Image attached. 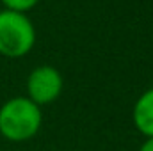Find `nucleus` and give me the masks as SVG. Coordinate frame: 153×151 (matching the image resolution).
I'll use <instances>...</instances> for the list:
<instances>
[{"label":"nucleus","instance_id":"1","mask_svg":"<svg viewBox=\"0 0 153 151\" xmlns=\"http://www.w3.org/2000/svg\"><path fill=\"white\" fill-rule=\"evenodd\" d=\"M41 124V107L27 96L11 98L0 107V135L11 142H25L34 139Z\"/></svg>","mask_w":153,"mask_h":151},{"label":"nucleus","instance_id":"2","mask_svg":"<svg viewBox=\"0 0 153 151\" xmlns=\"http://www.w3.org/2000/svg\"><path fill=\"white\" fill-rule=\"evenodd\" d=\"M36 44V29L27 13L0 11V55L18 59L27 55Z\"/></svg>","mask_w":153,"mask_h":151},{"label":"nucleus","instance_id":"3","mask_svg":"<svg viewBox=\"0 0 153 151\" xmlns=\"http://www.w3.org/2000/svg\"><path fill=\"white\" fill-rule=\"evenodd\" d=\"M64 87L62 75L57 68L43 64L30 71L27 78V98L36 105H48L55 101Z\"/></svg>","mask_w":153,"mask_h":151},{"label":"nucleus","instance_id":"4","mask_svg":"<svg viewBox=\"0 0 153 151\" xmlns=\"http://www.w3.org/2000/svg\"><path fill=\"white\" fill-rule=\"evenodd\" d=\"M134 124L135 128L144 135V137H153V87L144 91L132 110Z\"/></svg>","mask_w":153,"mask_h":151},{"label":"nucleus","instance_id":"5","mask_svg":"<svg viewBox=\"0 0 153 151\" xmlns=\"http://www.w3.org/2000/svg\"><path fill=\"white\" fill-rule=\"evenodd\" d=\"M38 2L39 0H0L4 9L18 11V13H29L30 9H34L38 5Z\"/></svg>","mask_w":153,"mask_h":151},{"label":"nucleus","instance_id":"6","mask_svg":"<svg viewBox=\"0 0 153 151\" xmlns=\"http://www.w3.org/2000/svg\"><path fill=\"white\" fill-rule=\"evenodd\" d=\"M139 151H153V137H146V141L141 144Z\"/></svg>","mask_w":153,"mask_h":151},{"label":"nucleus","instance_id":"7","mask_svg":"<svg viewBox=\"0 0 153 151\" xmlns=\"http://www.w3.org/2000/svg\"><path fill=\"white\" fill-rule=\"evenodd\" d=\"M0 11H2V4H0Z\"/></svg>","mask_w":153,"mask_h":151},{"label":"nucleus","instance_id":"8","mask_svg":"<svg viewBox=\"0 0 153 151\" xmlns=\"http://www.w3.org/2000/svg\"><path fill=\"white\" fill-rule=\"evenodd\" d=\"M152 43H153V36H152Z\"/></svg>","mask_w":153,"mask_h":151}]
</instances>
